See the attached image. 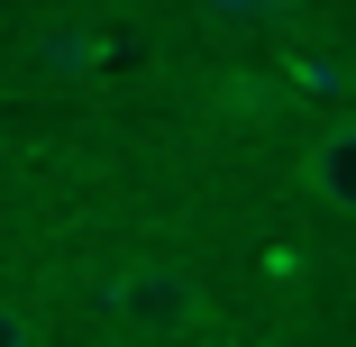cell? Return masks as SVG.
<instances>
[{
    "label": "cell",
    "instance_id": "cell-1",
    "mask_svg": "<svg viewBox=\"0 0 356 347\" xmlns=\"http://www.w3.org/2000/svg\"><path fill=\"white\" fill-rule=\"evenodd\" d=\"M110 311L137 338H192L210 320V302H201V284L183 265H128V274H110Z\"/></svg>",
    "mask_w": 356,
    "mask_h": 347
},
{
    "label": "cell",
    "instance_id": "cell-3",
    "mask_svg": "<svg viewBox=\"0 0 356 347\" xmlns=\"http://www.w3.org/2000/svg\"><path fill=\"white\" fill-rule=\"evenodd\" d=\"M37 64H46V74H83V64H101V37H83V28L37 37Z\"/></svg>",
    "mask_w": 356,
    "mask_h": 347
},
{
    "label": "cell",
    "instance_id": "cell-4",
    "mask_svg": "<svg viewBox=\"0 0 356 347\" xmlns=\"http://www.w3.org/2000/svg\"><path fill=\"white\" fill-rule=\"evenodd\" d=\"M210 19H229V28H247V19H283L293 0H201Z\"/></svg>",
    "mask_w": 356,
    "mask_h": 347
},
{
    "label": "cell",
    "instance_id": "cell-5",
    "mask_svg": "<svg viewBox=\"0 0 356 347\" xmlns=\"http://www.w3.org/2000/svg\"><path fill=\"white\" fill-rule=\"evenodd\" d=\"M0 347H37V329H28V311L0 293Z\"/></svg>",
    "mask_w": 356,
    "mask_h": 347
},
{
    "label": "cell",
    "instance_id": "cell-2",
    "mask_svg": "<svg viewBox=\"0 0 356 347\" xmlns=\"http://www.w3.org/2000/svg\"><path fill=\"white\" fill-rule=\"evenodd\" d=\"M302 174H311V192L329 201V211H347V220H356V119H338V128H320V137H311Z\"/></svg>",
    "mask_w": 356,
    "mask_h": 347
}]
</instances>
